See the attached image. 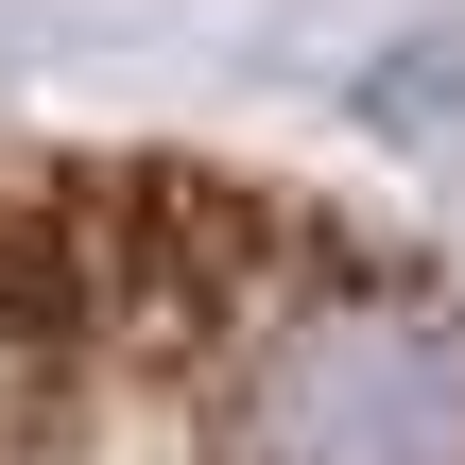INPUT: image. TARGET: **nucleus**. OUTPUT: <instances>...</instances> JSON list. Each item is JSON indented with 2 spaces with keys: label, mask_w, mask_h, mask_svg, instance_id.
<instances>
[]
</instances>
